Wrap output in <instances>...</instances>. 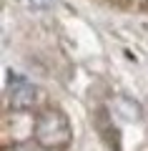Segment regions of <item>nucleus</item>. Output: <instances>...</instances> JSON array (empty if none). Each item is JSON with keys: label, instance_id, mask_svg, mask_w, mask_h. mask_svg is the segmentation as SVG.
Segmentation results:
<instances>
[{"label": "nucleus", "instance_id": "obj_1", "mask_svg": "<svg viewBox=\"0 0 148 151\" xmlns=\"http://www.w3.org/2000/svg\"><path fill=\"white\" fill-rule=\"evenodd\" d=\"M35 144L45 151H63L73 141V129L70 121L60 108H43L33 126Z\"/></svg>", "mask_w": 148, "mask_h": 151}, {"label": "nucleus", "instance_id": "obj_2", "mask_svg": "<svg viewBox=\"0 0 148 151\" xmlns=\"http://www.w3.org/2000/svg\"><path fill=\"white\" fill-rule=\"evenodd\" d=\"M8 106L13 108V111H30L33 106L38 103V98H40V93H38V88L33 86V83H25V81H15L8 86Z\"/></svg>", "mask_w": 148, "mask_h": 151}, {"label": "nucleus", "instance_id": "obj_3", "mask_svg": "<svg viewBox=\"0 0 148 151\" xmlns=\"http://www.w3.org/2000/svg\"><path fill=\"white\" fill-rule=\"evenodd\" d=\"M20 3L28 5V8H33V10H45V8H50L53 0H20Z\"/></svg>", "mask_w": 148, "mask_h": 151}, {"label": "nucleus", "instance_id": "obj_4", "mask_svg": "<svg viewBox=\"0 0 148 151\" xmlns=\"http://www.w3.org/2000/svg\"><path fill=\"white\" fill-rule=\"evenodd\" d=\"M5 151H30L28 146H10V149H5Z\"/></svg>", "mask_w": 148, "mask_h": 151}]
</instances>
